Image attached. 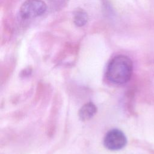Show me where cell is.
<instances>
[{
    "label": "cell",
    "mask_w": 154,
    "mask_h": 154,
    "mask_svg": "<svg viewBox=\"0 0 154 154\" xmlns=\"http://www.w3.org/2000/svg\"><path fill=\"white\" fill-rule=\"evenodd\" d=\"M47 5L42 0H26L20 6L19 14L23 19H31L43 15Z\"/></svg>",
    "instance_id": "7a4b0ae2"
},
{
    "label": "cell",
    "mask_w": 154,
    "mask_h": 154,
    "mask_svg": "<svg viewBox=\"0 0 154 154\" xmlns=\"http://www.w3.org/2000/svg\"><path fill=\"white\" fill-rule=\"evenodd\" d=\"M97 112V108L95 105L90 102L84 104L79 111V117L83 121L91 119Z\"/></svg>",
    "instance_id": "277c9868"
},
{
    "label": "cell",
    "mask_w": 154,
    "mask_h": 154,
    "mask_svg": "<svg viewBox=\"0 0 154 154\" xmlns=\"http://www.w3.org/2000/svg\"><path fill=\"white\" fill-rule=\"evenodd\" d=\"M88 21L87 13L83 10H77L73 15V22L76 26L81 27L84 26Z\"/></svg>",
    "instance_id": "5b68a950"
},
{
    "label": "cell",
    "mask_w": 154,
    "mask_h": 154,
    "mask_svg": "<svg viewBox=\"0 0 154 154\" xmlns=\"http://www.w3.org/2000/svg\"><path fill=\"white\" fill-rule=\"evenodd\" d=\"M127 143V139L124 133L117 129L109 130L106 134L103 144L106 148L111 150H119L123 149Z\"/></svg>",
    "instance_id": "3957f363"
},
{
    "label": "cell",
    "mask_w": 154,
    "mask_h": 154,
    "mask_svg": "<svg viewBox=\"0 0 154 154\" xmlns=\"http://www.w3.org/2000/svg\"><path fill=\"white\" fill-rule=\"evenodd\" d=\"M133 70L131 60L124 55H119L111 59L108 64L106 76L116 84H123L129 81Z\"/></svg>",
    "instance_id": "6da1fadb"
}]
</instances>
